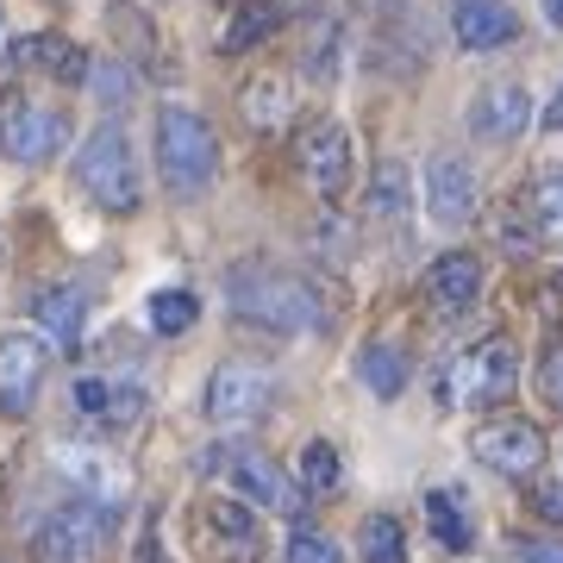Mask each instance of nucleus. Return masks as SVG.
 Instances as JSON below:
<instances>
[{
  "instance_id": "a211bd4d",
  "label": "nucleus",
  "mask_w": 563,
  "mask_h": 563,
  "mask_svg": "<svg viewBox=\"0 0 563 563\" xmlns=\"http://www.w3.org/2000/svg\"><path fill=\"white\" fill-rule=\"evenodd\" d=\"M7 63L13 69H44V76L57 81H88V51L81 44H69L63 32H32V38H13V51H7Z\"/></svg>"
},
{
  "instance_id": "c756f323",
  "label": "nucleus",
  "mask_w": 563,
  "mask_h": 563,
  "mask_svg": "<svg viewBox=\"0 0 563 563\" xmlns=\"http://www.w3.org/2000/svg\"><path fill=\"white\" fill-rule=\"evenodd\" d=\"M288 563H344V551L325 532H313V526H301L295 539H288Z\"/></svg>"
},
{
  "instance_id": "b1692460",
  "label": "nucleus",
  "mask_w": 563,
  "mask_h": 563,
  "mask_svg": "<svg viewBox=\"0 0 563 563\" xmlns=\"http://www.w3.org/2000/svg\"><path fill=\"white\" fill-rule=\"evenodd\" d=\"M407 207H413V176H407V163H376V176H369V213L401 220Z\"/></svg>"
},
{
  "instance_id": "f3484780",
  "label": "nucleus",
  "mask_w": 563,
  "mask_h": 563,
  "mask_svg": "<svg viewBox=\"0 0 563 563\" xmlns=\"http://www.w3.org/2000/svg\"><path fill=\"white\" fill-rule=\"evenodd\" d=\"M57 470L81 488V501L95 507H113L125 495V470L107 451H95V444H57Z\"/></svg>"
},
{
  "instance_id": "f704fd0d",
  "label": "nucleus",
  "mask_w": 563,
  "mask_h": 563,
  "mask_svg": "<svg viewBox=\"0 0 563 563\" xmlns=\"http://www.w3.org/2000/svg\"><path fill=\"white\" fill-rule=\"evenodd\" d=\"M139 563H169V558H163V544H157V532H144V551H139Z\"/></svg>"
},
{
  "instance_id": "5701e85b",
  "label": "nucleus",
  "mask_w": 563,
  "mask_h": 563,
  "mask_svg": "<svg viewBox=\"0 0 563 563\" xmlns=\"http://www.w3.org/2000/svg\"><path fill=\"white\" fill-rule=\"evenodd\" d=\"M357 383L369 388L376 401H395V395L407 388V357L395 351V344H376V339H369V344L357 351Z\"/></svg>"
},
{
  "instance_id": "c85d7f7f",
  "label": "nucleus",
  "mask_w": 563,
  "mask_h": 563,
  "mask_svg": "<svg viewBox=\"0 0 563 563\" xmlns=\"http://www.w3.org/2000/svg\"><path fill=\"white\" fill-rule=\"evenodd\" d=\"M244 120L257 125V132H269V125L288 120V81L282 76H257L251 88H244Z\"/></svg>"
},
{
  "instance_id": "e433bc0d",
  "label": "nucleus",
  "mask_w": 563,
  "mask_h": 563,
  "mask_svg": "<svg viewBox=\"0 0 563 563\" xmlns=\"http://www.w3.org/2000/svg\"><path fill=\"white\" fill-rule=\"evenodd\" d=\"M544 20H551V25H563V0H544Z\"/></svg>"
},
{
  "instance_id": "f257e3e1",
  "label": "nucleus",
  "mask_w": 563,
  "mask_h": 563,
  "mask_svg": "<svg viewBox=\"0 0 563 563\" xmlns=\"http://www.w3.org/2000/svg\"><path fill=\"white\" fill-rule=\"evenodd\" d=\"M225 295H232V313L251 320V325H263V332H320V325L332 320L325 301L307 288L301 276L269 269V263H244V269H232Z\"/></svg>"
},
{
  "instance_id": "a878e982",
  "label": "nucleus",
  "mask_w": 563,
  "mask_h": 563,
  "mask_svg": "<svg viewBox=\"0 0 563 563\" xmlns=\"http://www.w3.org/2000/svg\"><path fill=\"white\" fill-rule=\"evenodd\" d=\"M526 201H532V232H539L551 251H563V169L539 176V188H532Z\"/></svg>"
},
{
  "instance_id": "1a4fd4ad",
  "label": "nucleus",
  "mask_w": 563,
  "mask_h": 563,
  "mask_svg": "<svg viewBox=\"0 0 563 563\" xmlns=\"http://www.w3.org/2000/svg\"><path fill=\"white\" fill-rule=\"evenodd\" d=\"M225 483L239 488L244 501L276 507V514H301V507H307L301 483H295V476H288L276 457L251 451V444H232V451H225Z\"/></svg>"
},
{
  "instance_id": "aec40b11",
  "label": "nucleus",
  "mask_w": 563,
  "mask_h": 563,
  "mask_svg": "<svg viewBox=\"0 0 563 563\" xmlns=\"http://www.w3.org/2000/svg\"><path fill=\"white\" fill-rule=\"evenodd\" d=\"M32 320H38V339H57V344H76L81 325H88V295L76 282H57L32 301Z\"/></svg>"
},
{
  "instance_id": "9b49d317",
  "label": "nucleus",
  "mask_w": 563,
  "mask_h": 563,
  "mask_svg": "<svg viewBox=\"0 0 563 563\" xmlns=\"http://www.w3.org/2000/svg\"><path fill=\"white\" fill-rule=\"evenodd\" d=\"M201 544H207V558L213 563H257L263 558V532L257 520H251V507L244 501H207L201 507Z\"/></svg>"
},
{
  "instance_id": "9d476101",
  "label": "nucleus",
  "mask_w": 563,
  "mask_h": 563,
  "mask_svg": "<svg viewBox=\"0 0 563 563\" xmlns=\"http://www.w3.org/2000/svg\"><path fill=\"white\" fill-rule=\"evenodd\" d=\"M470 451H476V463H488L495 476L526 483V476H539V463H544V432L532 420H495L470 439Z\"/></svg>"
},
{
  "instance_id": "cd10ccee",
  "label": "nucleus",
  "mask_w": 563,
  "mask_h": 563,
  "mask_svg": "<svg viewBox=\"0 0 563 563\" xmlns=\"http://www.w3.org/2000/svg\"><path fill=\"white\" fill-rule=\"evenodd\" d=\"M344 476V457H339V444L332 439H313L301 444V495H332Z\"/></svg>"
},
{
  "instance_id": "0eeeda50",
  "label": "nucleus",
  "mask_w": 563,
  "mask_h": 563,
  "mask_svg": "<svg viewBox=\"0 0 563 563\" xmlns=\"http://www.w3.org/2000/svg\"><path fill=\"white\" fill-rule=\"evenodd\" d=\"M269 401H276V376L263 363L232 357L207 376V420L213 426H251Z\"/></svg>"
},
{
  "instance_id": "c9c22d12",
  "label": "nucleus",
  "mask_w": 563,
  "mask_h": 563,
  "mask_svg": "<svg viewBox=\"0 0 563 563\" xmlns=\"http://www.w3.org/2000/svg\"><path fill=\"white\" fill-rule=\"evenodd\" d=\"M544 120H551V132H563V88H558V107H551Z\"/></svg>"
},
{
  "instance_id": "2eb2a0df",
  "label": "nucleus",
  "mask_w": 563,
  "mask_h": 563,
  "mask_svg": "<svg viewBox=\"0 0 563 563\" xmlns=\"http://www.w3.org/2000/svg\"><path fill=\"white\" fill-rule=\"evenodd\" d=\"M451 32L463 51H501L520 38V13L507 0H451Z\"/></svg>"
},
{
  "instance_id": "6e6552de",
  "label": "nucleus",
  "mask_w": 563,
  "mask_h": 563,
  "mask_svg": "<svg viewBox=\"0 0 563 563\" xmlns=\"http://www.w3.org/2000/svg\"><path fill=\"white\" fill-rule=\"evenodd\" d=\"M51 376V339L38 332H0V413H32Z\"/></svg>"
},
{
  "instance_id": "7c9ffc66",
  "label": "nucleus",
  "mask_w": 563,
  "mask_h": 563,
  "mask_svg": "<svg viewBox=\"0 0 563 563\" xmlns=\"http://www.w3.org/2000/svg\"><path fill=\"white\" fill-rule=\"evenodd\" d=\"M88 88L113 107L120 95H132V76H125V63H88Z\"/></svg>"
},
{
  "instance_id": "bb28decb",
  "label": "nucleus",
  "mask_w": 563,
  "mask_h": 563,
  "mask_svg": "<svg viewBox=\"0 0 563 563\" xmlns=\"http://www.w3.org/2000/svg\"><path fill=\"white\" fill-rule=\"evenodd\" d=\"M357 551H363V563H407L401 520H395V514H369L363 532H357Z\"/></svg>"
},
{
  "instance_id": "6ab92c4d",
  "label": "nucleus",
  "mask_w": 563,
  "mask_h": 563,
  "mask_svg": "<svg viewBox=\"0 0 563 563\" xmlns=\"http://www.w3.org/2000/svg\"><path fill=\"white\" fill-rule=\"evenodd\" d=\"M476 295H483V263L470 257V251H444L426 269V301L439 307V313H463V307H476Z\"/></svg>"
},
{
  "instance_id": "20e7f679",
  "label": "nucleus",
  "mask_w": 563,
  "mask_h": 563,
  "mask_svg": "<svg viewBox=\"0 0 563 563\" xmlns=\"http://www.w3.org/2000/svg\"><path fill=\"white\" fill-rule=\"evenodd\" d=\"M520 388V357L507 339L463 344L457 357L439 369V401L444 407H501Z\"/></svg>"
},
{
  "instance_id": "473e14b6",
  "label": "nucleus",
  "mask_w": 563,
  "mask_h": 563,
  "mask_svg": "<svg viewBox=\"0 0 563 563\" xmlns=\"http://www.w3.org/2000/svg\"><path fill=\"white\" fill-rule=\"evenodd\" d=\"M539 388H544V401L551 407H563V339L544 351V363H539Z\"/></svg>"
},
{
  "instance_id": "4be33fe9",
  "label": "nucleus",
  "mask_w": 563,
  "mask_h": 563,
  "mask_svg": "<svg viewBox=\"0 0 563 563\" xmlns=\"http://www.w3.org/2000/svg\"><path fill=\"white\" fill-rule=\"evenodd\" d=\"M276 25H282V0H239V13H232V20H225V32H220V51H225V57L257 51Z\"/></svg>"
},
{
  "instance_id": "f03ea898",
  "label": "nucleus",
  "mask_w": 563,
  "mask_h": 563,
  "mask_svg": "<svg viewBox=\"0 0 563 563\" xmlns=\"http://www.w3.org/2000/svg\"><path fill=\"white\" fill-rule=\"evenodd\" d=\"M76 181L81 195L101 207V213H132L144 201V181H139V151H132V132L120 120H101L76 151Z\"/></svg>"
},
{
  "instance_id": "dca6fc26",
  "label": "nucleus",
  "mask_w": 563,
  "mask_h": 563,
  "mask_svg": "<svg viewBox=\"0 0 563 563\" xmlns=\"http://www.w3.org/2000/svg\"><path fill=\"white\" fill-rule=\"evenodd\" d=\"M69 401H76L81 420H95V426H132L144 413V388L120 383V376H76Z\"/></svg>"
},
{
  "instance_id": "f8f14e48",
  "label": "nucleus",
  "mask_w": 563,
  "mask_h": 563,
  "mask_svg": "<svg viewBox=\"0 0 563 563\" xmlns=\"http://www.w3.org/2000/svg\"><path fill=\"white\" fill-rule=\"evenodd\" d=\"M295 157H301V176L320 188V195H344V181H351V132L339 120H313L295 144Z\"/></svg>"
},
{
  "instance_id": "2f4dec72",
  "label": "nucleus",
  "mask_w": 563,
  "mask_h": 563,
  "mask_svg": "<svg viewBox=\"0 0 563 563\" xmlns=\"http://www.w3.org/2000/svg\"><path fill=\"white\" fill-rule=\"evenodd\" d=\"M532 514L563 526V476H539V483H532Z\"/></svg>"
},
{
  "instance_id": "72a5a7b5",
  "label": "nucleus",
  "mask_w": 563,
  "mask_h": 563,
  "mask_svg": "<svg viewBox=\"0 0 563 563\" xmlns=\"http://www.w3.org/2000/svg\"><path fill=\"white\" fill-rule=\"evenodd\" d=\"M514 558L520 563H563V539H520Z\"/></svg>"
},
{
  "instance_id": "ddd939ff",
  "label": "nucleus",
  "mask_w": 563,
  "mask_h": 563,
  "mask_svg": "<svg viewBox=\"0 0 563 563\" xmlns=\"http://www.w3.org/2000/svg\"><path fill=\"white\" fill-rule=\"evenodd\" d=\"M526 125H532V88L526 81H488L483 95L470 101V132L488 144L520 139Z\"/></svg>"
},
{
  "instance_id": "39448f33",
  "label": "nucleus",
  "mask_w": 563,
  "mask_h": 563,
  "mask_svg": "<svg viewBox=\"0 0 563 563\" xmlns=\"http://www.w3.org/2000/svg\"><path fill=\"white\" fill-rule=\"evenodd\" d=\"M69 144V120H63L51 101H32V95H20V101L0 107V157L7 163H25V169H38V163H51Z\"/></svg>"
},
{
  "instance_id": "412c9836",
  "label": "nucleus",
  "mask_w": 563,
  "mask_h": 563,
  "mask_svg": "<svg viewBox=\"0 0 563 563\" xmlns=\"http://www.w3.org/2000/svg\"><path fill=\"white\" fill-rule=\"evenodd\" d=\"M420 514H426V532H432L444 551H470V544H476V514L463 507L457 488H426Z\"/></svg>"
},
{
  "instance_id": "393cba45",
  "label": "nucleus",
  "mask_w": 563,
  "mask_h": 563,
  "mask_svg": "<svg viewBox=\"0 0 563 563\" xmlns=\"http://www.w3.org/2000/svg\"><path fill=\"white\" fill-rule=\"evenodd\" d=\"M195 320H201V301L188 288H157L151 295V332L157 339H181V332H195Z\"/></svg>"
},
{
  "instance_id": "423d86ee",
  "label": "nucleus",
  "mask_w": 563,
  "mask_h": 563,
  "mask_svg": "<svg viewBox=\"0 0 563 563\" xmlns=\"http://www.w3.org/2000/svg\"><path fill=\"white\" fill-rule=\"evenodd\" d=\"M107 532H113V514H107V507L69 501L38 526L32 551H38V563H95L107 551Z\"/></svg>"
},
{
  "instance_id": "4468645a",
  "label": "nucleus",
  "mask_w": 563,
  "mask_h": 563,
  "mask_svg": "<svg viewBox=\"0 0 563 563\" xmlns=\"http://www.w3.org/2000/svg\"><path fill=\"white\" fill-rule=\"evenodd\" d=\"M426 213L439 225H463L476 213V169L457 151H439V157L426 163Z\"/></svg>"
},
{
  "instance_id": "7ed1b4c3",
  "label": "nucleus",
  "mask_w": 563,
  "mask_h": 563,
  "mask_svg": "<svg viewBox=\"0 0 563 563\" xmlns=\"http://www.w3.org/2000/svg\"><path fill=\"white\" fill-rule=\"evenodd\" d=\"M220 169V139L195 107H157V176L169 181V195H201Z\"/></svg>"
}]
</instances>
